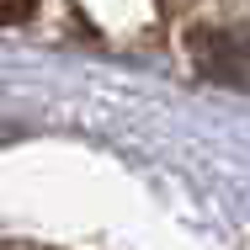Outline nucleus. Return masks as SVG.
I'll use <instances>...</instances> for the list:
<instances>
[{"label": "nucleus", "mask_w": 250, "mask_h": 250, "mask_svg": "<svg viewBox=\"0 0 250 250\" xmlns=\"http://www.w3.org/2000/svg\"><path fill=\"white\" fill-rule=\"evenodd\" d=\"M202 64L213 69V75H224V80H250V38H213L208 48H202Z\"/></svg>", "instance_id": "obj_1"}, {"label": "nucleus", "mask_w": 250, "mask_h": 250, "mask_svg": "<svg viewBox=\"0 0 250 250\" xmlns=\"http://www.w3.org/2000/svg\"><path fill=\"white\" fill-rule=\"evenodd\" d=\"M38 11V0H0V27H16Z\"/></svg>", "instance_id": "obj_2"}]
</instances>
